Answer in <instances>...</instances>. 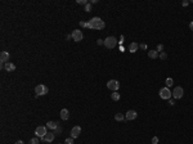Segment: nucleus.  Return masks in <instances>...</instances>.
Masks as SVG:
<instances>
[{"label": "nucleus", "mask_w": 193, "mask_h": 144, "mask_svg": "<svg viewBox=\"0 0 193 144\" xmlns=\"http://www.w3.org/2000/svg\"><path fill=\"white\" fill-rule=\"evenodd\" d=\"M158 57H160L162 61H166V59H167V54L165 53V51H162V53H160V55H158Z\"/></svg>", "instance_id": "22"}, {"label": "nucleus", "mask_w": 193, "mask_h": 144, "mask_svg": "<svg viewBox=\"0 0 193 144\" xmlns=\"http://www.w3.org/2000/svg\"><path fill=\"white\" fill-rule=\"evenodd\" d=\"M30 144H39V138H32L30 140Z\"/></svg>", "instance_id": "26"}, {"label": "nucleus", "mask_w": 193, "mask_h": 144, "mask_svg": "<svg viewBox=\"0 0 193 144\" xmlns=\"http://www.w3.org/2000/svg\"><path fill=\"white\" fill-rule=\"evenodd\" d=\"M120 98H121V95H120V93H117V91H113V93H111V99H112V100L117 102V100H120Z\"/></svg>", "instance_id": "18"}, {"label": "nucleus", "mask_w": 193, "mask_h": 144, "mask_svg": "<svg viewBox=\"0 0 193 144\" xmlns=\"http://www.w3.org/2000/svg\"><path fill=\"white\" fill-rule=\"evenodd\" d=\"M98 3V0H90V4H96Z\"/></svg>", "instance_id": "35"}, {"label": "nucleus", "mask_w": 193, "mask_h": 144, "mask_svg": "<svg viewBox=\"0 0 193 144\" xmlns=\"http://www.w3.org/2000/svg\"><path fill=\"white\" fill-rule=\"evenodd\" d=\"M72 39V35H67V40H71Z\"/></svg>", "instance_id": "39"}, {"label": "nucleus", "mask_w": 193, "mask_h": 144, "mask_svg": "<svg viewBox=\"0 0 193 144\" xmlns=\"http://www.w3.org/2000/svg\"><path fill=\"white\" fill-rule=\"evenodd\" d=\"M107 88L109 90H113V91H117L120 89V82L117 80H109L107 82Z\"/></svg>", "instance_id": "6"}, {"label": "nucleus", "mask_w": 193, "mask_h": 144, "mask_svg": "<svg viewBox=\"0 0 193 144\" xmlns=\"http://www.w3.org/2000/svg\"><path fill=\"white\" fill-rule=\"evenodd\" d=\"M169 104H170V106H174V104H175V100H174V99H169Z\"/></svg>", "instance_id": "33"}, {"label": "nucleus", "mask_w": 193, "mask_h": 144, "mask_svg": "<svg viewBox=\"0 0 193 144\" xmlns=\"http://www.w3.org/2000/svg\"><path fill=\"white\" fill-rule=\"evenodd\" d=\"M47 126H39V127H36V130H35V135H36V138H43V136L47 134L48 131H47Z\"/></svg>", "instance_id": "8"}, {"label": "nucleus", "mask_w": 193, "mask_h": 144, "mask_svg": "<svg viewBox=\"0 0 193 144\" xmlns=\"http://www.w3.org/2000/svg\"><path fill=\"white\" fill-rule=\"evenodd\" d=\"M80 26H81V27H86V28H88V22H82V21H80Z\"/></svg>", "instance_id": "30"}, {"label": "nucleus", "mask_w": 193, "mask_h": 144, "mask_svg": "<svg viewBox=\"0 0 193 144\" xmlns=\"http://www.w3.org/2000/svg\"><path fill=\"white\" fill-rule=\"evenodd\" d=\"M58 125H59V123L55 122V121H48V122H47V127L50 129V130H55V129L58 127Z\"/></svg>", "instance_id": "15"}, {"label": "nucleus", "mask_w": 193, "mask_h": 144, "mask_svg": "<svg viewBox=\"0 0 193 144\" xmlns=\"http://www.w3.org/2000/svg\"><path fill=\"white\" fill-rule=\"evenodd\" d=\"M16 144H24V143H23L22 140H17V142H16Z\"/></svg>", "instance_id": "37"}, {"label": "nucleus", "mask_w": 193, "mask_h": 144, "mask_svg": "<svg viewBox=\"0 0 193 144\" xmlns=\"http://www.w3.org/2000/svg\"><path fill=\"white\" fill-rule=\"evenodd\" d=\"M53 133H54V135H61V134H62V127L58 125V127H57L55 130H53Z\"/></svg>", "instance_id": "21"}, {"label": "nucleus", "mask_w": 193, "mask_h": 144, "mask_svg": "<svg viewBox=\"0 0 193 144\" xmlns=\"http://www.w3.org/2000/svg\"><path fill=\"white\" fill-rule=\"evenodd\" d=\"M61 119L63 120V121H67L68 119H70V112H68V111L66 109V108H63L62 111H61Z\"/></svg>", "instance_id": "14"}, {"label": "nucleus", "mask_w": 193, "mask_h": 144, "mask_svg": "<svg viewBox=\"0 0 193 144\" xmlns=\"http://www.w3.org/2000/svg\"><path fill=\"white\" fill-rule=\"evenodd\" d=\"M184 95V90L182 86H176V88H174L172 90V98L174 99H180V98H183Z\"/></svg>", "instance_id": "5"}, {"label": "nucleus", "mask_w": 193, "mask_h": 144, "mask_svg": "<svg viewBox=\"0 0 193 144\" xmlns=\"http://www.w3.org/2000/svg\"><path fill=\"white\" fill-rule=\"evenodd\" d=\"M172 84H174V81H172V78H171V77L166 78V88H170V86H172Z\"/></svg>", "instance_id": "20"}, {"label": "nucleus", "mask_w": 193, "mask_h": 144, "mask_svg": "<svg viewBox=\"0 0 193 144\" xmlns=\"http://www.w3.org/2000/svg\"><path fill=\"white\" fill-rule=\"evenodd\" d=\"M139 48H140V49H143V50H145V49H147V44H140V45H139Z\"/></svg>", "instance_id": "31"}, {"label": "nucleus", "mask_w": 193, "mask_h": 144, "mask_svg": "<svg viewBox=\"0 0 193 144\" xmlns=\"http://www.w3.org/2000/svg\"><path fill=\"white\" fill-rule=\"evenodd\" d=\"M125 49H124V47H122V45H120V51H121V53H122V51H124Z\"/></svg>", "instance_id": "38"}, {"label": "nucleus", "mask_w": 193, "mask_h": 144, "mask_svg": "<svg viewBox=\"0 0 193 144\" xmlns=\"http://www.w3.org/2000/svg\"><path fill=\"white\" fill-rule=\"evenodd\" d=\"M151 144H158V138L157 136H153L152 138V143Z\"/></svg>", "instance_id": "27"}, {"label": "nucleus", "mask_w": 193, "mask_h": 144, "mask_svg": "<svg viewBox=\"0 0 193 144\" xmlns=\"http://www.w3.org/2000/svg\"><path fill=\"white\" fill-rule=\"evenodd\" d=\"M49 91L48 86H45V85H37L35 88V93H36V96H41V95H45Z\"/></svg>", "instance_id": "4"}, {"label": "nucleus", "mask_w": 193, "mask_h": 144, "mask_svg": "<svg viewBox=\"0 0 193 144\" xmlns=\"http://www.w3.org/2000/svg\"><path fill=\"white\" fill-rule=\"evenodd\" d=\"M137 116H138L137 111L130 109V111H127V112H126V115H125V119H126L127 121H133V120H135V119H137Z\"/></svg>", "instance_id": "10"}, {"label": "nucleus", "mask_w": 193, "mask_h": 144, "mask_svg": "<svg viewBox=\"0 0 193 144\" xmlns=\"http://www.w3.org/2000/svg\"><path fill=\"white\" fill-rule=\"evenodd\" d=\"M85 12H92V4H90V3H88L85 5Z\"/></svg>", "instance_id": "25"}, {"label": "nucleus", "mask_w": 193, "mask_h": 144, "mask_svg": "<svg viewBox=\"0 0 193 144\" xmlns=\"http://www.w3.org/2000/svg\"><path fill=\"white\" fill-rule=\"evenodd\" d=\"M58 144H61V143H58Z\"/></svg>", "instance_id": "40"}, {"label": "nucleus", "mask_w": 193, "mask_h": 144, "mask_svg": "<svg viewBox=\"0 0 193 144\" xmlns=\"http://www.w3.org/2000/svg\"><path fill=\"white\" fill-rule=\"evenodd\" d=\"M138 49H139V44L138 43H131L130 47H129V50H130L131 53H137Z\"/></svg>", "instance_id": "17"}, {"label": "nucleus", "mask_w": 193, "mask_h": 144, "mask_svg": "<svg viewBox=\"0 0 193 144\" xmlns=\"http://www.w3.org/2000/svg\"><path fill=\"white\" fill-rule=\"evenodd\" d=\"M71 35H72V40H73V41H76V43L81 41L82 39H84L82 31H80V30H73V32H72Z\"/></svg>", "instance_id": "7"}, {"label": "nucleus", "mask_w": 193, "mask_h": 144, "mask_svg": "<svg viewBox=\"0 0 193 144\" xmlns=\"http://www.w3.org/2000/svg\"><path fill=\"white\" fill-rule=\"evenodd\" d=\"M157 51H158V53H162V51H164V45L162 44H158L157 45V49H156Z\"/></svg>", "instance_id": "23"}, {"label": "nucleus", "mask_w": 193, "mask_h": 144, "mask_svg": "<svg viewBox=\"0 0 193 144\" xmlns=\"http://www.w3.org/2000/svg\"><path fill=\"white\" fill-rule=\"evenodd\" d=\"M189 3H191V1H188V0H184V1L182 3V5H183V6H187V5L189 4Z\"/></svg>", "instance_id": "32"}, {"label": "nucleus", "mask_w": 193, "mask_h": 144, "mask_svg": "<svg viewBox=\"0 0 193 144\" xmlns=\"http://www.w3.org/2000/svg\"><path fill=\"white\" fill-rule=\"evenodd\" d=\"M80 134H81V127L80 126H73L72 130H71V138L76 139V138L80 136Z\"/></svg>", "instance_id": "11"}, {"label": "nucleus", "mask_w": 193, "mask_h": 144, "mask_svg": "<svg viewBox=\"0 0 193 144\" xmlns=\"http://www.w3.org/2000/svg\"><path fill=\"white\" fill-rule=\"evenodd\" d=\"M158 55H160V53L157 50H149L148 51V57H149L151 59H156V58H158Z\"/></svg>", "instance_id": "16"}, {"label": "nucleus", "mask_w": 193, "mask_h": 144, "mask_svg": "<svg viewBox=\"0 0 193 144\" xmlns=\"http://www.w3.org/2000/svg\"><path fill=\"white\" fill-rule=\"evenodd\" d=\"M96 44H98V45H104V40H102V39H98V40H96Z\"/></svg>", "instance_id": "29"}, {"label": "nucleus", "mask_w": 193, "mask_h": 144, "mask_svg": "<svg viewBox=\"0 0 193 144\" xmlns=\"http://www.w3.org/2000/svg\"><path fill=\"white\" fill-rule=\"evenodd\" d=\"M189 28H191V30H192V31H193V21H192V22H191V23H189Z\"/></svg>", "instance_id": "36"}, {"label": "nucleus", "mask_w": 193, "mask_h": 144, "mask_svg": "<svg viewBox=\"0 0 193 144\" xmlns=\"http://www.w3.org/2000/svg\"><path fill=\"white\" fill-rule=\"evenodd\" d=\"M104 27H106V23L99 17H94V18H92L88 22V28H90V30H99L100 31Z\"/></svg>", "instance_id": "1"}, {"label": "nucleus", "mask_w": 193, "mask_h": 144, "mask_svg": "<svg viewBox=\"0 0 193 144\" xmlns=\"http://www.w3.org/2000/svg\"><path fill=\"white\" fill-rule=\"evenodd\" d=\"M54 138H55V135H54L53 131H51V133H47L41 138V142H44V143H51V142L54 140Z\"/></svg>", "instance_id": "9"}, {"label": "nucleus", "mask_w": 193, "mask_h": 144, "mask_svg": "<svg viewBox=\"0 0 193 144\" xmlns=\"http://www.w3.org/2000/svg\"><path fill=\"white\" fill-rule=\"evenodd\" d=\"M117 39H116L115 36H108L106 40H104V47L107 49H113L116 45H117Z\"/></svg>", "instance_id": "3"}, {"label": "nucleus", "mask_w": 193, "mask_h": 144, "mask_svg": "<svg viewBox=\"0 0 193 144\" xmlns=\"http://www.w3.org/2000/svg\"><path fill=\"white\" fill-rule=\"evenodd\" d=\"M64 144H73V138H67L64 140Z\"/></svg>", "instance_id": "24"}, {"label": "nucleus", "mask_w": 193, "mask_h": 144, "mask_svg": "<svg viewBox=\"0 0 193 144\" xmlns=\"http://www.w3.org/2000/svg\"><path fill=\"white\" fill-rule=\"evenodd\" d=\"M4 68L6 72H13V71H16V64L12 63V62H8V63L4 64Z\"/></svg>", "instance_id": "13"}, {"label": "nucleus", "mask_w": 193, "mask_h": 144, "mask_svg": "<svg viewBox=\"0 0 193 144\" xmlns=\"http://www.w3.org/2000/svg\"><path fill=\"white\" fill-rule=\"evenodd\" d=\"M158 94H160L161 99L169 100V99H171V96H172V91H170L169 88H162V89H160Z\"/></svg>", "instance_id": "2"}, {"label": "nucleus", "mask_w": 193, "mask_h": 144, "mask_svg": "<svg viewBox=\"0 0 193 144\" xmlns=\"http://www.w3.org/2000/svg\"><path fill=\"white\" fill-rule=\"evenodd\" d=\"M124 39H125V37H124V36H122V35H121V37H120V41H119V43H120V45H121L122 43H124Z\"/></svg>", "instance_id": "34"}, {"label": "nucleus", "mask_w": 193, "mask_h": 144, "mask_svg": "<svg viewBox=\"0 0 193 144\" xmlns=\"http://www.w3.org/2000/svg\"><path fill=\"white\" fill-rule=\"evenodd\" d=\"M115 120L119 121V122H122V121L126 120V119H125V116L122 115V113H116V115H115Z\"/></svg>", "instance_id": "19"}, {"label": "nucleus", "mask_w": 193, "mask_h": 144, "mask_svg": "<svg viewBox=\"0 0 193 144\" xmlns=\"http://www.w3.org/2000/svg\"><path fill=\"white\" fill-rule=\"evenodd\" d=\"M76 3H77V4H82V5H86V4H88L86 0H77Z\"/></svg>", "instance_id": "28"}, {"label": "nucleus", "mask_w": 193, "mask_h": 144, "mask_svg": "<svg viewBox=\"0 0 193 144\" xmlns=\"http://www.w3.org/2000/svg\"><path fill=\"white\" fill-rule=\"evenodd\" d=\"M9 53L8 51H1V53H0V62L1 63H8V61H9Z\"/></svg>", "instance_id": "12"}]
</instances>
